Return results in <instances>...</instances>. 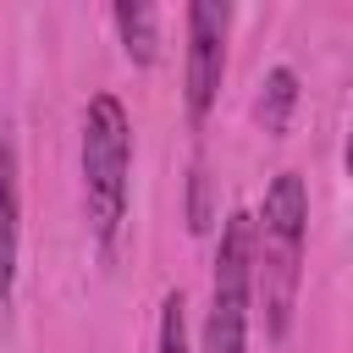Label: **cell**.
<instances>
[{"instance_id": "cell-4", "label": "cell", "mask_w": 353, "mask_h": 353, "mask_svg": "<svg viewBox=\"0 0 353 353\" xmlns=\"http://www.w3.org/2000/svg\"><path fill=\"white\" fill-rule=\"evenodd\" d=\"M226 22H232V6L221 0H193L188 6V72H182V94H188V116L193 127L210 116L215 94H221V77H226Z\"/></svg>"}, {"instance_id": "cell-5", "label": "cell", "mask_w": 353, "mask_h": 353, "mask_svg": "<svg viewBox=\"0 0 353 353\" xmlns=\"http://www.w3.org/2000/svg\"><path fill=\"white\" fill-rule=\"evenodd\" d=\"M17 237H22V182H17V138L0 116V309L17 287Z\"/></svg>"}, {"instance_id": "cell-7", "label": "cell", "mask_w": 353, "mask_h": 353, "mask_svg": "<svg viewBox=\"0 0 353 353\" xmlns=\"http://www.w3.org/2000/svg\"><path fill=\"white\" fill-rule=\"evenodd\" d=\"M292 110H298V72H292V66H270V72H265V88H259L254 116H259V127H265L270 138H287Z\"/></svg>"}, {"instance_id": "cell-1", "label": "cell", "mask_w": 353, "mask_h": 353, "mask_svg": "<svg viewBox=\"0 0 353 353\" xmlns=\"http://www.w3.org/2000/svg\"><path fill=\"white\" fill-rule=\"evenodd\" d=\"M303 237H309V188L298 171H281L265 188L254 215V303H265V331L281 342L298 303L303 276Z\"/></svg>"}, {"instance_id": "cell-3", "label": "cell", "mask_w": 353, "mask_h": 353, "mask_svg": "<svg viewBox=\"0 0 353 353\" xmlns=\"http://www.w3.org/2000/svg\"><path fill=\"white\" fill-rule=\"evenodd\" d=\"M248 309H254V215L232 210L215 243L204 353H248Z\"/></svg>"}, {"instance_id": "cell-8", "label": "cell", "mask_w": 353, "mask_h": 353, "mask_svg": "<svg viewBox=\"0 0 353 353\" xmlns=\"http://www.w3.org/2000/svg\"><path fill=\"white\" fill-rule=\"evenodd\" d=\"M160 353H193L188 347V303H182V292H165V303H160Z\"/></svg>"}, {"instance_id": "cell-6", "label": "cell", "mask_w": 353, "mask_h": 353, "mask_svg": "<svg viewBox=\"0 0 353 353\" xmlns=\"http://www.w3.org/2000/svg\"><path fill=\"white\" fill-rule=\"evenodd\" d=\"M116 33H121V50L132 66H154L160 61V11L143 6V0H116Z\"/></svg>"}, {"instance_id": "cell-2", "label": "cell", "mask_w": 353, "mask_h": 353, "mask_svg": "<svg viewBox=\"0 0 353 353\" xmlns=\"http://www.w3.org/2000/svg\"><path fill=\"white\" fill-rule=\"evenodd\" d=\"M127 176H132V121L116 94H94L83 110V204L99 248H110L127 221Z\"/></svg>"}, {"instance_id": "cell-9", "label": "cell", "mask_w": 353, "mask_h": 353, "mask_svg": "<svg viewBox=\"0 0 353 353\" xmlns=\"http://www.w3.org/2000/svg\"><path fill=\"white\" fill-rule=\"evenodd\" d=\"M210 171L204 165H193V182H188V226L193 232H210Z\"/></svg>"}]
</instances>
